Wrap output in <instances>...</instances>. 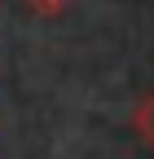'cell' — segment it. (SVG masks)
<instances>
[{"label": "cell", "instance_id": "cell-1", "mask_svg": "<svg viewBox=\"0 0 154 159\" xmlns=\"http://www.w3.org/2000/svg\"><path fill=\"white\" fill-rule=\"evenodd\" d=\"M132 128H137V137H141V142L154 150V93L145 97L137 111H132Z\"/></svg>", "mask_w": 154, "mask_h": 159}, {"label": "cell", "instance_id": "cell-2", "mask_svg": "<svg viewBox=\"0 0 154 159\" xmlns=\"http://www.w3.org/2000/svg\"><path fill=\"white\" fill-rule=\"evenodd\" d=\"M66 5H71V0H27V9H31V13H40V18H57Z\"/></svg>", "mask_w": 154, "mask_h": 159}]
</instances>
